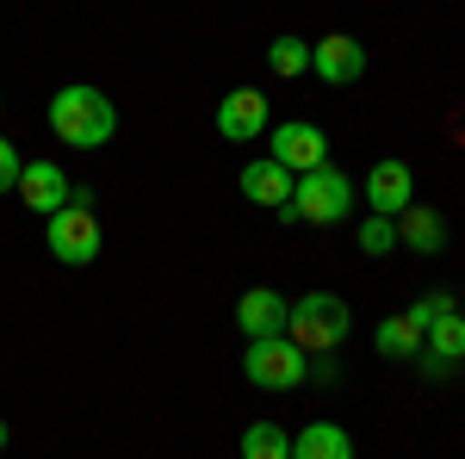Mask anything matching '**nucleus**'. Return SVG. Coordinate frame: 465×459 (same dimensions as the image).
Instances as JSON below:
<instances>
[{
	"label": "nucleus",
	"mask_w": 465,
	"mask_h": 459,
	"mask_svg": "<svg viewBox=\"0 0 465 459\" xmlns=\"http://www.w3.org/2000/svg\"><path fill=\"white\" fill-rule=\"evenodd\" d=\"M360 248H366V254H391L397 248V217H366V224H360Z\"/></svg>",
	"instance_id": "obj_19"
},
{
	"label": "nucleus",
	"mask_w": 465,
	"mask_h": 459,
	"mask_svg": "<svg viewBox=\"0 0 465 459\" xmlns=\"http://www.w3.org/2000/svg\"><path fill=\"white\" fill-rule=\"evenodd\" d=\"M286 298L280 292H267V285H254V292H242L236 298V329L249 335V342H261V335H286Z\"/></svg>",
	"instance_id": "obj_12"
},
{
	"label": "nucleus",
	"mask_w": 465,
	"mask_h": 459,
	"mask_svg": "<svg viewBox=\"0 0 465 459\" xmlns=\"http://www.w3.org/2000/svg\"><path fill=\"white\" fill-rule=\"evenodd\" d=\"M50 131L69 143V149H106L118 137V106H112L100 87L69 81V87L50 94Z\"/></svg>",
	"instance_id": "obj_1"
},
{
	"label": "nucleus",
	"mask_w": 465,
	"mask_h": 459,
	"mask_svg": "<svg viewBox=\"0 0 465 459\" xmlns=\"http://www.w3.org/2000/svg\"><path fill=\"white\" fill-rule=\"evenodd\" d=\"M292 459H354V434L341 423H311V428H298Z\"/></svg>",
	"instance_id": "obj_14"
},
{
	"label": "nucleus",
	"mask_w": 465,
	"mask_h": 459,
	"mask_svg": "<svg viewBox=\"0 0 465 459\" xmlns=\"http://www.w3.org/2000/svg\"><path fill=\"white\" fill-rule=\"evenodd\" d=\"M311 69H317V81H329V87H354L360 75H366V50H360L348 32H329L311 44Z\"/></svg>",
	"instance_id": "obj_9"
},
{
	"label": "nucleus",
	"mask_w": 465,
	"mask_h": 459,
	"mask_svg": "<svg viewBox=\"0 0 465 459\" xmlns=\"http://www.w3.org/2000/svg\"><path fill=\"white\" fill-rule=\"evenodd\" d=\"M348 212H354V180L341 175V168H311V175H298V186H292V199L280 205V217L286 224H348Z\"/></svg>",
	"instance_id": "obj_2"
},
{
	"label": "nucleus",
	"mask_w": 465,
	"mask_h": 459,
	"mask_svg": "<svg viewBox=\"0 0 465 459\" xmlns=\"http://www.w3.org/2000/svg\"><path fill=\"white\" fill-rule=\"evenodd\" d=\"M273 131V112H267V94H254V87H236V94H223L217 100V137L230 143H254Z\"/></svg>",
	"instance_id": "obj_7"
},
{
	"label": "nucleus",
	"mask_w": 465,
	"mask_h": 459,
	"mask_svg": "<svg viewBox=\"0 0 465 459\" xmlns=\"http://www.w3.org/2000/svg\"><path fill=\"white\" fill-rule=\"evenodd\" d=\"M242 373H249V385H261V391H292V385H304L311 354L298 348L292 335H261V342H249V354H242Z\"/></svg>",
	"instance_id": "obj_5"
},
{
	"label": "nucleus",
	"mask_w": 465,
	"mask_h": 459,
	"mask_svg": "<svg viewBox=\"0 0 465 459\" xmlns=\"http://www.w3.org/2000/svg\"><path fill=\"white\" fill-rule=\"evenodd\" d=\"M416 360H422V373H429V379H453V360H440V354H416Z\"/></svg>",
	"instance_id": "obj_22"
},
{
	"label": "nucleus",
	"mask_w": 465,
	"mask_h": 459,
	"mask_svg": "<svg viewBox=\"0 0 465 459\" xmlns=\"http://www.w3.org/2000/svg\"><path fill=\"white\" fill-rule=\"evenodd\" d=\"M0 447H6V423H0Z\"/></svg>",
	"instance_id": "obj_23"
},
{
	"label": "nucleus",
	"mask_w": 465,
	"mask_h": 459,
	"mask_svg": "<svg viewBox=\"0 0 465 459\" xmlns=\"http://www.w3.org/2000/svg\"><path fill=\"white\" fill-rule=\"evenodd\" d=\"M348 329H354V311H348V298H335V292H304V298L286 311V335L304 354L341 348V342H348Z\"/></svg>",
	"instance_id": "obj_3"
},
{
	"label": "nucleus",
	"mask_w": 465,
	"mask_h": 459,
	"mask_svg": "<svg viewBox=\"0 0 465 459\" xmlns=\"http://www.w3.org/2000/svg\"><path fill=\"white\" fill-rule=\"evenodd\" d=\"M267 69L298 81V75L311 69V44H304V37H273V44H267Z\"/></svg>",
	"instance_id": "obj_18"
},
{
	"label": "nucleus",
	"mask_w": 465,
	"mask_h": 459,
	"mask_svg": "<svg viewBox=\"0 0 465 459\" xmlns=\"http://www.w3.org/2000/svg\"><path fill=\"white\" fill-rule=\"evenodd\" d=\"M422 335H429V329H422V323L403 311V317H385V323H379L372 348L385 354V360H416V354H422Z\"/></svg>",
	"instance_id": "obj_15"
},
{
	"label": "nucleus",
	"mask_w": 465,
	"mask_h": 459,
	"mask_svg": "<svg viewBox=\"0 0 465 459\" xmlns=\"http://www.w3.org/2000/svg\"><path fill=\"white\" fill-rule=\"evenodd\" d=\"M44 243H50V254H56L63 267H87V261L100 254V217H94V205L74 193L63 212L44 217Z\"/></svg>",
	"instance_id": "obj_4"
},
{
	"label": "nucleus",
	"mask_w": 465,
	"mask_h": 459,
	"mask_svg": "<svg viewBox=\"0 0 465 459\" xmlns=\"http://www.w3.org/2000/svg\"><path fill=\"white\" fill-rule=\"evenodd\" d=\"M13 193H19V205H25V212H37V217L63 212V205H69V199H74L69 175H63L56 162H32V168L19 175V186H13Z\"/></svg>",
	"instance_id": "obj_10"
},
{
	"label": "nucleus",
	"mask_w": 465,
	"mask_h": 459,
	"mask_svg": "<svg viewBox=\"0 0 465 459\" xmlns=\"http://www.w3.org/2000/svg\"><path fill=\"white\" fill-rule=\"evenodd\" d=\"M19 175H25V162H19V149L0 137V193H13L19 186Z\"/></svg>",
	"instance_id": "obj_20"
},
{
	"label": "nucleus",
	"mask_w": 465,
	"mask_h": 459,
	"mask_svg": "<svg viewBox=\"0 0 465 459\" xmlns=\"http://www.w3.org/2000/svg\"><path fill=\"white\" fill-rule=\"evenodd\" d=\"M397 243L410 248V254H440L447 248V217L429 212V205H410V212L397 217Z\"/></svg>",
	"instance_id": "obj_13"
},
{
	"label": "nucleus",
	"mask_w": 465,
	"mask_h": 459,
	"mask_svg": "<svg viewBox=\"0 0 465 459\" xmlns=\"http://www.w3.org/2000/svg\"><path fill=\"white\" fill-rule=\"evenodd\" d=\"M304 379H311V385H335V379H341V360H335V348H329V354H311V373H304Z\"/></svg>",
	"instance_id": "obj_21"
},
{
	"label": "nucleus",
	"mask_w": 465,
	"mask_h": 459,
	"mask_svg": "<svg viewBox=\"0 0 465 459\" xmlns=\"http://www.w3.org/2000/svg\"><path fill=\"white\" fill-rule=\"evenodd\" d=\"M242 459H292V434L280 423H249L242 428Z\"/></svg>",
	"instance_id": "obj_17"
},
{
	"label": "nucleus",
	"mask_w": 465,
	"mask_h": 459,
	"mask_svg": "<svg viewBox=\"0 0 465 459\" xmlns=\"http://www.w3.org/2000/svg\"><path fill=\"white\" fill-rule=\"evenodd\" d=\"M366 205L379 217H403L416 205V175H410V162H372V175H366Z\"/></svg>",
	"instance_id": "obj_8"
},
{
	"label": "nucleus",
	"mask_w": 465,
	"mask_h": 459,
	"mask_svg": "<svg viewBox=\"0 0 465 459\" xmlns=\"http://www.w3.org/2000/svg\"><path fill=\"white\" fill-rule=\"evenodd\" d=\"M236 186H242V199H249V205L280 212V205L292 199V186H298V175H292V168H280L273 155H261V162H249V168L236 175Z\"/></svg>",
	"instance_id": "obj_11"
},
{
	"label": "nucleus",
	"mask_w": 465,
	"mask_h": 459,
	"mask_svg": "<svg viewBox=\"0 0 465 459\" xmlns=\"http://www.w3.org/2000/svg\"><path fill=\"white\" fill-rule=\"evenodd\" d=\"M267 155H273L280 168H292V175H311V168L329 162V137H322L311 118H286V125L267 131Z\"/></svg>",
	"instance_id": "obj_6"
},
{
	"label": "nucleus",
	"mask_w": 465,
	"mask_h": 459,
	"mask_svg": "<svg viewBox=\"0 0 465 459\" xmlns=\"http://www.w3.org/2000/svg\"><path fill=\"white\" fill-rule=\"evenodd\" d=\"M422 348H429V354H440V360H453V366H460V360H465V317H460V311H447V317H434V323H429V335H422Z\"/></svg>",
	"instance_id": "obj_16"
}]
</instances>
